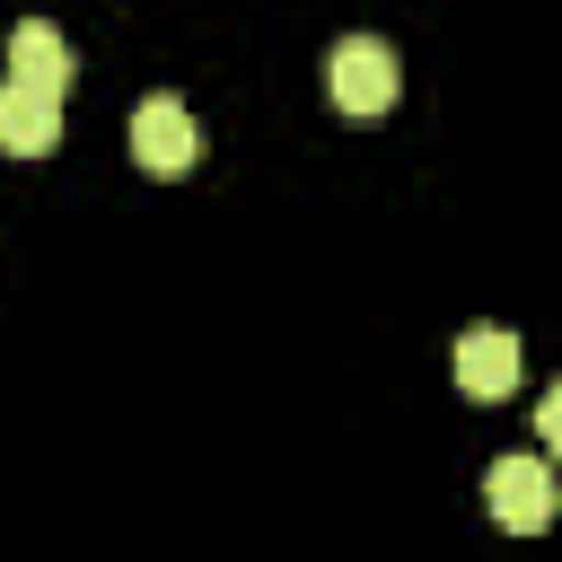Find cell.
Instances as JSON below:
<instances>
[{
	"label": "cell",
	"instance_id": "8992f818",
	"mask_svg": "<svg viewBox=\"0 0 562 562\" xmlns=\"http://www.w3.org/2000/svg\"><path fill=\"white\" fill-rule=\"evenodd\" d=\"M61 140V97L26 88V79H0V149L9 158H44Z\"/></svg>",
	"mask_w": 562,
	"mask_h": 562
},
{
	"label": "cell",
	"instance_id": "6da1fadb",
	"mask_svg": "<svg viewBox=\"0 0 562 562\" xmlns=\"http://www.w3.org/2000/svg\"><path fill=\"white\" fill-rule=\"evenodd\" d=\"M325 88H334V105H342V114H386V105H395V88H404L395 44H378V35H342V44L325 53Z\"/></svg>",
	"mask_w": 562,
	"mask_h": 562
},
{
	"label": "cell",
	"instance_id": "5b68a950",
	"mask_svg": "<svg viewBox=\"0 0 562 562\" xmlns=\"http://www.w3.org/2000/svg\"><path fill=\"white\" fill-rule=\"evenodd\" d=\"M70 35L53 26V18H18V35H9V79H26V88H44V97H70Z\"/></svg>",
	"mask_w": 562,
	"mask_h": 562
},
{
	"label": "cell",
	"instance_id": "277c9868",
	"mask_svg": "<svg viewBox=\"0 0 562 562\" xmlns=\"http://www.w3.org/2000/svg\"><path fill=\"white\" fill-rule=\"evenodd\" d=\"M457 386H465L474 404H501V395L518 386V334H509V325H465V334H457Z\"/></svg>",
	"mask_w": 562,
	"mask_h": 562
},
{
	"label": "cell",
	"instance_id": "3957f363",
	"mask_svg": "<svg viewBox=\"0 0 562 562\" xmlns=\"http://www.w3.org/2000/svg\"><path fill=\"white\" fill-rule=\"evenodd\" d=\"M193 114H184V97H140L132 105V158L149 167V176H184L193 167Z\"/></svg>",
	"mask_w": 562,
	"mask_h": 562
},
{
	"label": "cell",
	"instance_id": "7a4b0ae2",
	"mask_svg": "<svg viewBox=\"0 0 562 562\" xmlns=\"http://www.w3.org/2000/svg\"><path fill=\"white\" fill-rule=\"evenodd\" d=\"M483 509H492L509 536H544L553 509H562L553 465H544V457H492V474H483Z\"/></svg>",
	"mask_w": 562,
	"mask_h": 562
},
{
	"label": "cell",
	"instance_id": "52a82bcc",
	"mask_svg": "<svg viewBox=\"0 0 562 562\" xmlns=\"http://www.w3.org/2000/svg\"><path fill=\"white\" fill-rule=\"evenodd\" d=\"M536 430H544V448H562V378L536 395Z\"/></svg>",
	"mask_w": 562,
	"mask_h": 562
}]
</instances>
